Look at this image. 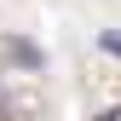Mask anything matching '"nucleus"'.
Returning a JSON list of instances; mask_svg holds the SVG:
<instances>
[{
    "mask_svg": "<svg viewBox=\"0 0 121 121\" xmlns=\"http://www.w3.org/2000/svg\"><path fill=\"white\" fill-rule=\"evenodd\" d=\"M104 52H121V35H104Z\"/></svg>",
    "mask_w": 121,
    "mask_h": 121,
    "instance_id": "f257e3e1",
    "label": "nucleus"
}]
</instances>
